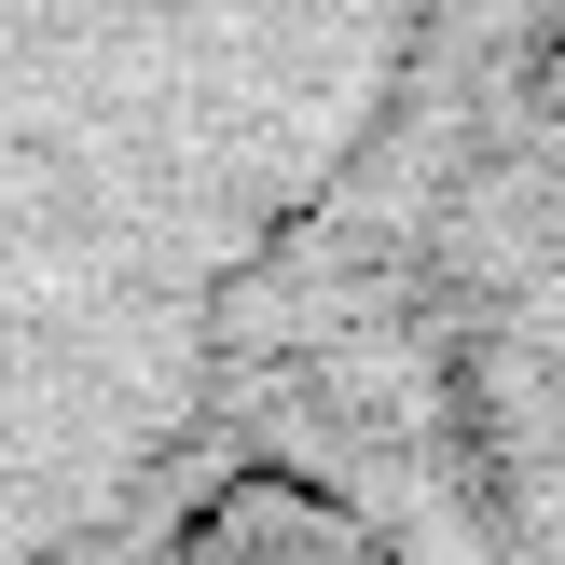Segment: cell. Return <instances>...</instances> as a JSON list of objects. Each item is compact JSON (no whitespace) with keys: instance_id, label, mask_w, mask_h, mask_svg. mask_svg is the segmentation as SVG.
<instances>
[{"instance_id":"6da1fadb","label":"cell","mask_w":565,"mask_h":565,"mask_svg":"<svg viewBox=\"0 0 565 565\" xmlns=\"http://www.w3.org/2000/svg\"><path fill=\"white\" fill-rule=\"evenodd\" d=\"M552 539V0H0V565Z\"/></svg>"}]
</instances>
